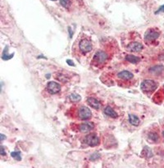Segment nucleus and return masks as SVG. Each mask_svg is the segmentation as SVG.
I'll list each match as a JSON object with an SVG mask.
<instances>
[{"label":"nucleus","mask_w":164,"mask_h":168,"mask_svg":"<svg viewBox=\"0 0 164 168\" xmlns=\"http://www.w3.org/2000/svg\"><path fill=\"white\" fill-rule=\"evenodd\" d=\"M141 90L145 93H151L154 92L157 89V84L153 80H145L140 85Z\"/></svg>","instance_id":"1"},{"label":"nucleus","mask_w":164,"mask_h":168,"mask_svg":"<svg viewBox=\"0 0 164 168\" xmlns=\"http://www.w3.org/2000/svg\"><path fill=\"white\" fill-rule=\"evenodd\" d=\"M91 111L85 106H82L78 110V117L81 120H88L91 117Z\"/></svg>","instance_id":"2"},{"label":"nucleus","mask_w":164,"mask_h":168,"mask_svg":"<svg viewBox=\"0 0 164 168\" xmlns=\"http://www.w3.org/2000/svg\"><path fill=\"white\" fill-rule=\"evenodd\" d=\"M85 143L91 147H94L99 144V139L96 134L92 133L86 135V137L85 138Z\"/></svg>","instance_id":"3"},{"label":"nucleus","mask_w":164,"mask_h":168,"mask_svg":"<svg viewBox=\"0 0 164 168\" xmlns=\"http://www.w3.org/2000/svg\"><path fill=\"white\" fill-rule=\"evenodd\" d=\"M79 48L82 53H89L92 50V44L87 39H81L79 43Z\"/></svg>","instance_id":"4"},{"label":"nucleus","mask_w":164,"mask_h":168,"mask_svg":"<svg viewBox=\"0 0 164 168\" xmlns=\"http://www.w3.org/2000/svg\"><path fill=\"white\" fill-rule=\"evenodd\" d=\"M158 37H159V33L153 29L148 30L146 31V33L145 34V40L146 42L154 41L155 39H157Z\"/></svg>","instance_id":"5"},{"label":"nucleus","mask_w":164,"mask_h":168,"mask_svg":"<svg viewBox=\"0 0 164 168\" xmlns=\"http://www.w3.org/2000/svg\"><path fill=\"white\" fill-rule=\"evenodd\" d=\"M47 90L52 94H55L61 90V85L55 81H49L47 84Z\"/></svg>","instance_id":"6"},{"label":"nucleus","mask_w":164,"mask_h":168,"mask_svg":"<svg viewBox=\"0 0 164 168\" xmlns=\"http://www.w3.org/2000/svg\"><path fill=\"white\" fill-rule=\"evenodd\" d=\"M107 59V54L106 53H104V52H102V51L97 52L94 54V60L98 64H103V63H104Z\"/></svg>","instance_id":"7"},{"label":"nucleus","mask_w":164,"mask_h":168,"mask_svg":"<svg viewBox=\"0 0 164 168\" xmlns=\"http://www.w3.org/2000/svg\"><path fill=\"white\" fill-rule=\"evenodd\" d=\"M127 49L130 52H140L143 49V45L138 42H131L127 45Z\"/></svg>","instance_id":"8"},{"label":"nucleus","mask_w":164,"mask_h":168,"mask_svg":"<svg viewBox=\"0 0 164 168\" xmlns=\"http://www.w3.org/2000/svg\"><path fill=\"white\" fill-rule=\"evenodd\" d=\"M117 77L119 79L124 80V81H130L131 79H133L134 75L129 71H122L117 74Z\"/></svg>","instance_id":"9"},{"label":"nucleus","mask_w":164,"mask_h":168,"mask_svg":"<svg viewBox=\"0 0 164 168\" xmlns=\"http://www.w3.org/2000/svg\"><path fill=\"white\" fill-rule=\"evenodd\" d=\"M94 125L91 122H85V123H82L79 126V130L81 132H83V133H86V132H89L91 130L94 129Z\"/></svg>","instance_id":"10"},{"label":"nucleus","mask_w":164,"mask_h":168,"mask_svg":"<svg viewBox=\"0 0 164 168\" xmlns=\"http://www.w3.org/2000/svg\"><path fill=\"white\" fill-rule=\"evenodd\" d=\"M150 73L154 75V76H158L160 75L162 72L164 71V66L163 65H157V66H153L150 68Z\"/></svg>","instance_id":"11"},{"label":"nucleus","mask_w":164,"mask_h":168,"mask_svg":"<svg viewBox=\"0 0 164 168\" xmlns=\"http://www.w3.org/2000/svg\"><path fill=\"white\" fill-rule=\"evenodd\" d=\"M87 103H89V105L92 107L93 108H94V109H99L100 108V107H101V103H100V102L96 99L95 98H88V99H87Z\"/></svg>","instance_id":"12"},{"label":"nucleus","mask_w":164,"mask_h":168,"mask_svg":"<svg viewBox=\"0 0 164 168\" xmlns=\"http://www.w3.org/2000/svg\"><path fill=\"white\" fill-rule=\"evenodd\" d=\"M104 113H105L107 116H108L112 117V118H116V117H117L116 112L110 106H107L106 107L104 108Z\"/></svg>","instance_id":"13"},{"label":"nucleus","mask_w":164,"mask_h":168,"mask_svg":"<svg viewBox=\"0 0 164 168\" xmlns=\"http://www.w3.org/2000/svg\"><path fill=\"white\" fill-rule=\"evenodd\" d=\"M129 118V122H130V124L132 125H135V126H138V125H140V119L136 116L135 115H133V114H130L129 116H128Z\"/></svg>","instance_id":"14"},{"label":"nucleus","mask_w":164,"mask_h":168,"mask_svg":"<svg viewBox=\"0 0 164 168\" xmlns=\"http://www.w3.org/2000/svg\"><path fill=\"white\" fill-rule=\"evenodd\" d=\"M125 60L130 62L131 63H138L140 61V58L139 57H136L135 55H127L125 57Z\"/></svg>","instance_id":"15"},{"label":"nucleus","mask_w":164,"mask_h":168,"mask_svg":"<svg viewBox=\"0 0 164 168\" xmlns=\"http://www.w3.org/2000/svg\"><path fill=\"white\" fill-rule=\"evenodd\" d=\"M8 46H6L4 49H3V51L2 59H3V60H5V61H6V60H9V59H11V58L14 56V54L8 55Z\"/></svg>","instance_id":"16"},{"label":"nucleus","mask_w":164,"mask_h":168,"mask_svg":"<svg viewBox=\"0 0 164 168\" xmlns=\"http://www.w3.org/2000/svg\"><path fill=\"white\" fill-rule=\"evenodd\" d=\"M148 137H149V139L150 140H152L154 142H157L158 140V139H159L158 134H157L156 132H150L149 134H148Z\"/></svg>","instance_id":"17"},{"label":"nucleus","mask_w":164,"mask_h":168,"mask_svg":"<svg viewBox=\"0 0 164 168\" xmlns=\"http://www.w3.org/2000/svg\"><path fill=\"white\" fill-rule=\"evenodd\" d=\"M70 100L72 101V102H73V103H77V102H79V101H81V95H79L78 94H72L71 95H70Z\"/></svg>","instance_id":"18"},{"label":"nucleus","mask_w":164,"mask_h":168,"mask_svg":"<svg viewBox=\"0 0 164 168\" xmlns=\"http://www.w3.org/2000/svg\"><path fill=\"white\" fill-rule=\"evenodd\" d=\"M11 156L13 158L16 160H17V161H21V153L20 152H12L11 153Z\"/></svg>","instance_id":"19"},{"label":"nucleus","mask_w":164,"mask_h":168,"mask_svg":"<svg viewBox=\"0 0 164 168\" xmlns=\"http://www.w3.org/2000/svg\"><path fill=\"white\" fill-rule=\"evenodd\" d=\"M60 4L65 8H68L71 5V0H60Z\"/></svg>","instance_id":"20"},{"label":"nucleus","mask_w":164,"mask_h":168,"mask_svg":"<svg viewBox=\"0 0 164 168\" xmlns=\"http://www.w3.org/2000/svg\"><path fill=\"white\" fill-rule=\"evenodd\" d=\"M99 158H100V155H99V154H94L93 155H91V156H90V160H91V161H94V160Z\"/></svg>","instance_id":"21"},{"label":"nucleus","mask_w":164,"mask_h":168,"mask_svg":"<svg viewBox=\"0 0 164 168\" xmlns=\"http://www.w3.org/2000/svg\"><path fill=\"white\" fill-rule=\"evenodd\" d=\"M160 12H164V5L160 6L159 8L155 12V14H158V13H160Z\"/></svg>","instance_id":"22"},{"label":"nucleus","mask_w":164,"mask_h":168,"mask_svg":"<svg viewBox=\"0 0 164 168\" xmlns=\"http://www.w3.org/2000/svg\"><path fill=\"white\" fill-rule=\"evenodd\" d=\"M67 63H68V65H70V66H72V67H74L75 66V64L72 62V60H71V59H68L67 60Z\"/></svg>","instance_id":"23"},{"label":"nucleus","mask_w":164,"mask_h":168,"mask_svg":"<svg viewBox=\"0 0 164 168\" xmlns=\"http://www.w3.org/2000/svg\"><path fill=\"white\" fill-rule=\"evenodd\" d=\"M6 155V153H5L4 149L3 147V145H1V156H5Z\"/></svg>","instance_id":"24"},{"label":"nucleus","mask_w":164,"mask_h":168,"mask_svg":"<svg viewBox=\"0 0 164 168\" xmlns=\"http://www.w3.org/2000/svg\"><path fill=\"white\" fill-rule=\"evenodd\" d=\"M68 31H70V37L72 38V28L70 26L68 27Z\"/></svg>","instance_id":"25"},{"label":"nucleus","mask_w":164,"mask_h":168,"mask_svg":"<svg viewBox=\"0 0 164 168\" xmlns=\"http://www.w3.org/2000/svg\"><path fill=\"white\" fill-rule=\"evenodd\" d=\"M0 136H1V141H3V139H5V137H6L5 135H3V134H0Z\"/></svg>","instance_id":"26"},{"label":"nucleus","mask_w":164,"mask_h":168,"mask_svg":"<svg viewBox=\"0 0 164 168\" xmlns=\"http://www.w3.org/2000/svg\"><path fill=\"white\" fill-rule=\"evenodd\" d=\"M163 138H164V130L163 131Z\"/></svg>","instance_id":"27"},{"label":"nucleus","mask_w":164,"mask_h":168,"mask_svg":"<svg viewBox=\"0 0 164 168\" xmlns=\"http://www.w3.org/2000/svg\"><path fill=\"white\" fill-rule=\"evenodd\" d=\"M51 1H56V0H51Z\"/></svg>","instance_id":"28"}]
</instances>
